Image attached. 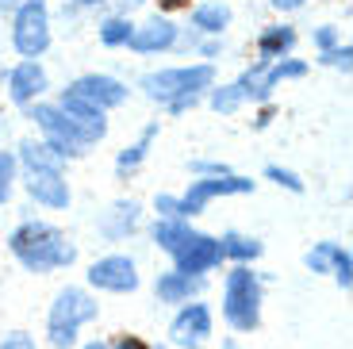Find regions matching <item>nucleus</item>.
<instances>
[{"label":"nucleus","mask_w":353,"mask_h":349,"mask_svg":"<svg viewBox=\"0 0 353 349\" xmlns=\"http://www.w3.org/2000/svg\"><path fill=\"white\" fill-rule=\"evenodd\" d=\"M8 250L16 253V261L27 272H50V269H65L77 261V246L50 223H19L8 238Z\"/></svg>","instance_id":"f257e3e1"},{"label":"nucleus","mask_w":353,"mask_h":349,"mask_svg":"<svg viewBox=\"0 0 353 349\" xmlns=\"http://www.w3.org/2000/svg\"><path fill=\"white\" fill-rule=\"evenodd\" d=\"M223 319L239 334L261 326V280L250 265H234L223 280Z\"/></svg>","instance_id":"f03ea898"},{"label":"nucleus","mask_w":353,"mask_h":349,"mask_svg":"<svg viewBox=\"0 0 353 349\" xmlns=\"http://www.w3.org/2000/svg\"><path fill=\"white\" fill-rule=\"evenodd\" d=\"M100 315V303L88 296L85 288H62L50 303V315H46V334H50L54 349H73L77 341V330L85 323H92Z\"/></svg>","instance_id":"7ed1b4c3"},{"label":"nucleus","mask_w":353,"mask_h":349,"mask_svg":"<svg viewBox=\"0 0 353 349\" xmlns=\"http://www.w3.org/2000/svg\"><path fill=\"white\" fill-rule=\"evenodd\" d=\"M215 85V66H181V70H161V73H146L142 77V92L150 100H185V97H196L200 88H212Z\"/></svg>","instance_id":"20e7f679"},{"label":"nucleus","mask_w":353,"mask_h":349,"mask_svg":"<svg viewBox=\"0 0 353 349\" xmlns=\"http://www.w3.org/2000/svg\"><path fill=\"white\" fill-rule=\"evenodd\" d=\"M12 46L23 54V61H35L50 46V12L43 0H23L12 23Z\"/></svg>","instance_id":"39448f33"},{"label":"nucleus","mask_w":353,"mask_h":349,"mask_svg":"<svg viewBox=\"0 0 353 349\" xmlns=\"http://www.w3.org/2000/svg\"><path fill=\"white\" fill-rule=\"evenodd\" d=\"M254 192V181L250 177H234V173H219V177H203V181H192L185 196H176V219H192L200 215L215 196H242Z\"/></svg>","instance_id":"423d86ee"},{"label":"nucleus","mask_w":353,"mask_h":349,"mask_svg":"<svg viewBox=\"0 0 353 349\" xmlns=\"http://www.w3.org/2000/svg\"><path fill=\"white\" fill-rule=\"evenodd\" d=\"M169 253H173V261H176V272H185V277H203L208 269H215V265L223 261L219 238L200 235V230H192V227L185 230V238H181Z\"/></svg>","instance_id":"0eeeda50"},{"label":"nucleus","mask_w":353,"mask_h":349,"mask_svg":"<svg viewBox=\"0 0 353 349\" xmlns=\"http://www.w3.org/2000/svg\"><path fill=\"white\" fill-rule=\"evenodd\" d=\"M27 115L39 123V131L46 134V146H50L54 154H62V157H81V154H85L88 142L81 139L77 127L58 112V104H31V112H27Z\"/></svg>","instance_id":"6e6552de"},{"label":"nucleus","mask_w":353,"mask_h":349,"mask_svg":"<svg viewBox=\"0 0 353 349\" xmlns=\"http://www.w3.org/2000/svg\"><path fill=\"white\" fill-rule=\"evenodd\" d=\"M303 73H307L303 61H254L234 85H239L242 100H269V92H273L281 81L303 77Z\"/></svg>","instance_id":"1a4fd4ad"},{"label":"nucleus","mask_w":353,"mask_h":349,"mask_svg":"<svg viewBox=\"0 0 353 349\" xmlns=\"http://www.w3.org/2000/svg\"><path fill=\"white\" fill-rule=\"evenodd\" d=\"M212 338V307L208 303H185L169 323V341L176 349H200Z\"/></svg>","instance_id":"9d476101"},{"label":"nucleus","mask_w":353,"mask_h":349,"mask_svg":"<svg viewBox=\"0 0 353 349\" xmlns=\"http://www.w3.org/2000/svg\"><path fill=\"white\" fill-rule=\"evenodd\" d=\"M88 284L100 292H134L139 288V269L123 253H108L88 265Z\"/></svg>","instance_id":"9b49d317"},{"label":"nucleus","mask_w":353,"mask_h":349,"mask_svg":"<svg viewBox=\"0 0 353 349\" xmlns=\"http://www.w3.org/2000/svg\"><path fill=\"white\" fill-rule=\"evenodd\" d=\"M73 97H81L85 104H92L97 112H108V108H119L127 100V88L119 85L115 77H108V73H85V77H77L70 85Z\"/></svg>","instance_id":"f8f14e48"},{"label":"nucleus","mask_w":353,"mask_h":349,"mask_svg":"<svg viewBox=\"0 0 353 349\" xmlns=\"http://www.w3.org/2000/svg\"><path fill=\"white\" fill-rule=\"evenodd\" d=\"M58 112H62L65 119H70L73 127H77V134L88 142V146H92V142H100V139L108 134V119H104V112H97L92 104H85L81 97H73L70 88H65L62 100H58Z\"/></svg>","instance_id":"ddd939ff"},{"label":"nucleus","mask_w":353,"mask_h":349,"mask_svg":"<svg viewBox=\"0 0 353 349\" xmlns=\"http://www.w3.org/2000/svg\"><path fill=\"white\" fill-rule=\"evenodd\" d=\"M43 92H46V70L39 61H19L8 73V97L16 104H35Z\"/></svg>","instance_id":"4468645a"},{"label":"nucleus","mask_w":353,"mask_h":349,"mask_svg":"<svg viewBox=\"0 0 353 349\" xmlns=\"http://www.w3.org/2000/svg\"><path fill=\"white\" fill-rule=\"evenodd\" d=\"M176 43V27L169 19H150V23H142L131 31V50L134 54H154V50H169Z\"/></svg>","instance_id":"2eb2a0df"},{"label":"nucleus","mask_w":353,"mask_h":349,"mask_svg":"<svg viewBox=\"0 0 353 349\" xmlns=\"http://www.w3.org/2000/svg\"><path fill=\"white\" fill-rule=\"evenodd\" d=\"M27 192L46 208H70V184L62 173H27Z\"/></svg>","instance_id":"dca6fc26"},{"label":"nucleus","mask_w":353,"mask_h":349,"mask_svg":"<svg viewBox=\"0 0 353 349\" xmlns=\"http://www.w3.org/2000/svg\"><path fill=\"white\" fill-rule=\"evenodd\" d=\"M154 292H158L161 303H188L192 296H200L203 292V277H185V272H161L158 284H154Z\"/></svg>","instance_id":"f3484780"},{"label":"nucleus","mask_w":353,"mask_h":349,"mask_svg":"<svg viewBox=\"0 0 353 349\" xmlns=\"http://www.w3.org/2000/svg\"><path fill=\"white\" fill-rule=\"evenodd\" d=\"M19 161L27 166V173H62V166H65L62 154H54L46 142H35V139L19 142Z\"/></svg>","instance_id":"a211bd4d"},{"label":"nucleus","mask_w":353,"mask_h":349,"mask_svg":"<svg viewBox=\"0 0 353 349\" xmlns=\"http://www.w3.org/2000/svg\"><path fill=\"white\" fill-rule=\"evenodd\" d=\"M296 46V31L292 27H265L257 35V58L261 61H276Z\"/></svg>","instance_id":"6ab92c4d"},{"label":"nucleus","mask_w":353,"mask_h":349,"mask_svg":"<svg viewBox=\"0 0 353 349\" xmlns=\"http://www.w3.org/2000/svg\"><path fill=\"white\" fill-rule=\"evenodd\" d=\"M227 23H230V8H227V4H219V0L200 4V8L192 12V27H200V31H208V35H219Z\"/></svg>","instance_id":"aec40b11"},{"label":"nucleus","mask_w":353,"mask_h":349,"mask_svg":"<svg viewBox=\"0 0 353 349\" xmlns=\"http://www.w3.org/2000/svg\"><path fill=\"white\" fill-rule=\"evenodd\" d=\"M219 246H223V257H234L239 265L261 257V242H257V238H246V235H234V230H230V235H223Z\"/></svg>","instance_id":"412c9836"},{"label":"nucleus","mask_w":353,"mask_h":349,"mask_svg":"<svg viewBox=\"0 0 353 349\" xmlns=\"http://www.w3.org/2000/svg\"><path fill=\"white\" fill-rule=\"evenodd\" d=\"M154 134H158V123H154V127H146V131L139 134V142H134V146H127L123 154L115 157V169H119V173H134V169L142 166V157H146V150H150Z\"/></svg>","instance_id":"4be33fe9"},{"label":"nucleus","mask_w":353,"mask_h":349,"mask_svg":"<svg viewBox=\"0 0 353 349\" xmlns=\"http://www.w3.org/2000/svg\"><path fill=\"white\" fill-rule=\"evenodd\" d=\"M131 31H134V23L131 19H104V23H100V43L104 46H127L131 43Z\"/></svg>","instance_id":"5701e85b"},{"label":"nucleus","mask_w":353,"mask_h":349,"mask_svg":"<svg viewBox=\"0 0 353 349\" xmlns=\"http://www.w3.org/2000/svg\"><path fill=\"white\" fill-rule=\"evenodd\" d=\"M334 253H338V242H319L315 250H307V269L311 272H330L334 269Z\"/></svg>","instance_id":"b1692460"},{"label":"nucleus","mask_w":353,"mask_h":349,"mask_svg":"<svg viewBox=\"0 0 353 349\" xmlns=\"http://www.w3.org/2000/svg\"><path fill=\"white\" fill-rule=\"evenodd\" d=\"M239 104H242L239 85H223V88H215V92H212V108H215L219 115H230Z\"/></svg>","instance_id":"393cba45"},{"label":"nucleus","mask_w":353,"mask_h":349,"mask_svg":"<svg viewBox=\"0 0 353 349\" xmlns=\"http://www.w3.org/2000/svg\"><path fill=\"white\" fill-rule=\"evenodd\" d=\"M334 280H338V288L342 292H350V284H353V257H350V250L345 246H338V253H334Z\"/></svg>","instance_id":"a878e982"},{"label":"nucleus","mask_w":353,"mask_h":349,"mask_svg":"<svg viewBox=\"0 0 353 349\" xmlns=\"http://www.w3.org/2000/svg\"><path fill=\"white\" fill-rule=\"evenodd\" d=\"M12 177H16V157L8 150H0V203H8L12 196Z\"/></svg>","instance_id":"bb28decb"},{"label":"nucleus","mask_w":353,"mask_h":349,"mask_svg":"<svg viewBox=\"0 0 353 349\" xmlns=\"http://www.w3.org/2000/svg\"><path fill=\"white\" fill-rule=\"evenodd\" d=\"M265 177H269V181H276L281 184V188H288V192H303V181L296 173H292V169H281V166H269L265 169Z\"/></svg>","instance_id":"cd10ccee"},{"label":"nucleus","mask_w":353,"mask_h":349,"mask_svg":"<svg viewBox=\"0 0 353 349\" xmlns=\"http://www.w3.org/2000/svg\"><path fill=\"white\" fill-rule=\"evenodd\" d=\"M319 58L327 61V66H334V70H342V73H350V66H353V46H334V50H323Z\"/></svg>","instance_id":"c85d7f7f"},{"label":"nucleus","mask_w":353,"mask_h":349,"mask_svg":"<svg viewBox=\"0 0 353 349\" xmlns=\"http://www.w3.org/2000/svg\"><path fill=\"white\" fill-rule=\"evenodd\" d=\"M0 349H39V346H35V338H31L27 330H12V334H4Z\"/></svg>","instance_id":"c756f323"},{"label":"nucleus","mask_w":353,"mask_h":349,"mask_svg":"<svg viewBox=\"0 0 353 349\" xmlns=\"http://www.w3.org/2000/svg\"><path fill=\"white\" fill-rule=\"evenodd\" d=\"M108 349H154V346H150V341H142L139 334H119Z\"/></svg>","instance_id":"7c9ffc66"},{"label":"nucleus","mask_w":353,"mask_h":349,"mask_svg":"<svg viewBox=\"0 0 353 349\" xmlns=\"http://www.w3.org/2000/svg\"><path fill=\"white\" fill-rule=\"evenodd\" d=\"M315 46H319V54L334 50V46H338V31H334V27H319V31H315Z\"/></svg>","instance_id":"2f4dec72"},{"label":"nucleus","mask_w":353,"mask_h":349,"mask_svg":"<svg viewBox=\"0 0 353 349\" xmlns=\"http://www.w3.org/2000/svg\"><path fill=\"white\" fill-rule=\"evenodd\" d=\"M307 0H273V8L276 12H296V8H303Z\"/></svg>","instance_id":"473e14b6"},{"label":"nucleus","mask_w":353,"mask_h":349,"mask_svg":"<svg viewBox=\"0 0 353 349\" xmlns=\"http://www.w3.org/2000/svg\"><path fill=\"white\" fill-rule=\"evenodd\" d=\"M192 0H158V8H165V12H181V8H188Z\"/></svg>","instance_id":"72a5a7b5"},{"label":"nucleus","mask_w":353,"mask_h":349,"mask_svg":"<svg viewBox=\"0 0 353 349\" xmlns=\"http://www.w3.org/2000/svg\"><path fill=\"white\" fill-rule=\"evenodd\" d=\"M81 349H108V341H88V346H81Z\"/></svg>","instance_id":"f704fd0d"},{"label":"nucleus","mask_w":353,"mask_h":349,"mask_svg":"<svg viewBox=\"0 0 353 349\" xmlns=\"http://www.w3.org/2000/svg\"><path fill=\"white\" fill-rule=\"evenodd\" d=\"M77 4H100V0H77Z\"/></svg>","instance_id":"c9c22d12"},{"label":"nucleus","mask_w":353,"mask_h":349,"mask_svg":"<svg viewBox=\"0 0 353 349\" xmlns=\"http://www.w3.org/2000/svg\"><path fill=\"white\" fill-rule=\"evenodd\" d=\"M0 4H12V0H0Z\"/></svg>","instance_id":"e433bc0d"},{"label":"nucleus","mask_w":353,"mask_h":349,"mask_svg":"<svg viewBox=\"0 0 353 349\" xmlns=\"http://www.w3.org/2000/svg\"><path fill=\"white\" fill-rule=\"evenodd\" d=\"M134 4H142V0H134Z\"/></svg>","instance_id":"4c0bfd02"},{"label":"nucleus","mask_w":353,"mask_h":349,"mask_svg":"<svg viewBox=\"0 0 353 349\" xmlns=\"http://www.w3.org/2000/svg\"><path fill=\"white\" fill-rule=\"evenodd\" d=\"M158 349H161V346H158Z\"/></svg>","instance_id":"58836bf2"}]
</instances>
